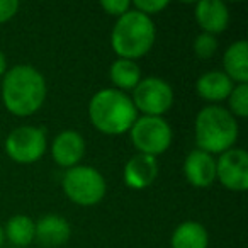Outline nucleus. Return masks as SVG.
I'll list each match as a JSON object with an SVG mask.
<instances>
[{"mask_svg": "<svg viewBox=\"0 0 248 248\" xmlns=\"http://www.w3.org/2000/svg\"><path fill=\"white\" fill-rule=\"evenodd\" d=\"M233 87L234 83L228 78L226 73L219 72V70H211V72L202 73L196 82L197 95L207 102H213V106L228 100Z\"/></svg>", "mask_w": 248, "mask_h": 248, "instance_id": "2eb2a0df", "label": "nucleus"}, {"mask_svg": "<svg viewBox=\"0 0 248 248\" xmlns=\"http://www.w3.org/2000/svg\"><path fill=\"white\" fill-rule=\"evenodd\" d=\"M209 234L204 224L197 221H184L173 230L170 238L172 248H207Z\"/></svg>", "mask_w": 248, "mask_h": 248, "instance_id": "f3484780", "label": "nucleus"}, {"mask_svg": "<svg viewBox=\"0 0 248 248\" xmlns=\"http://www.w3.org/2000/svg\"><path fill=\"white\" fill-rule=\"evenodd\" d=\"M72 226L62 214H45L34 223V240L45 248H60L68 243Z\"/></svg>", "mask_w": 248, "mask_h": 248, "instance_id": "9b49d317", "label": "nucleus"}, {"mask_svg": "<svg viewBox=\"0 0 248 248\" xmlns=\"http://www.w3.org/2000/svg\"><path fill=\"white\" fill-rule=\"evenodd\" d=\"M238 123L230 110L221 106H206L197 112L194 123L197 150L209 155H221L234 148L238 140Z\"/></svg>", "mask_w": 248, "mask_h": 248, "instance_id": "20e7f679", "label": "nucleus"}, {"mask_svg": "<svg viewBox=\"0 0 248 248\" xmlns=\"http://www.w3.org/2000/svg\"><path fill=\"white\" fill-rule=\"evenodd\" d=\"M89 119L97 131L119 136L131 129L138 119V110L131 97L116 89H102L89 102Z\"/></svg>", "mask_w": 248, "mask_h": 248, "instance_id": "f03ea898", "label": "nucleus"}, {"mask_svg": "<svg viewBox=\"0 0 248 248\" xmlns=\"http://www.w3.org/2000/svg\"><path fill=\"white\" fill-rule=\"evenodd\" d=\"M196 21L206 34H219L230 26V9L221 0H201L196 4Z\"/></svg>", "mask_w": 248, "mask_h": 248, "instance_id": "4468645a", "label": "nucleus"}, {"mask_svg": "<svg viewBox=\"0 0 248 248\" xmlns=\"http://www.w3.org/2000/svg\"><path fill=\"white\" fill-rule=\"evenodd\" d=\"M48 93L46 78L36 66L16 65L7 68L2 80V100L12 116L29 117L43 107Z\"/></svg>", "mask_w": 248, "mask_h": 248, "instance_id": "f257e3e1", "label": "nucleus"}, {"mask_svg": "<svg viewBox=\"0 0 248 248\" xmlns=\"http://www.w3.org/2000/svg\"><path fill=\"white\" fill-rule=\"evenodd\" d=\"M62 187L65 196L73 204L82 207H92L99 204L107 192L104 175L89 165H77L66 170L62 180Z\"/></svg>", "mask_w": 248, "mask_h": 248, "instance_id": "39448f33", "label": "nucleus"}, {"mask_svg": "<svg viewBox=\"0 0 248 248\" xmlns=\"http://www.w3.org/2000/svg\"><path fill=\"white\" fill-rule=\"evenodd\" d=\"M223 68L234 85L248 82V45L245 39L228 46L223 55Z\"/></svg>", "mask_w": 248, "mask_h": 248, "instance_id": "dca6fc26", "label": "nucleus"}, {"mask_svg": "<svg viewBox=\"0 0 248 248\" xmlns=\"http://www.w3.org/2000/svg\"><path fill=\"white\" fill-rule=\"evenodd\" d=\"M158 177V162L155 156L143 155V153H136L135 156L126 162L123 170V179L124 184L129 189L141 190L150 187L155 179Z\"/></svg>", "mask_w": 248, "mask_h": 248, "instance_id": "f8f14e48", "label": "nucleus"}, {"mask_svg": "<svg viewBox=\"0 0 248 248\" xmlns=\"http://www.w3.org/2000/svg\"><path fill=\"white\" fill-rule=\"evenodd\" d=\"M100 7L114 17H121L128 11H131V2L129 0H104L100 2Z\"/></svg>", "mask_w": 248, "mask_h": 248, "instance_id": "5701e85b", "label": "nucleus"}, {"mask_svg": "<svg viewBox=\"0 0 248 248\" xmlns=\"http://www.w3.org/2000/svg\"><path fill=\"white\" fill-rule=\"evenodd\" d=\"M228 110L236 119H245L248 116V83H236L228 97Z\"/></svg>", "mask_w": 248, "mask_h": 248, "instance_id": "aec40b11", "label": "nucleus"}, {"mask_svg": "<svg viewBox=\"0 0 248 248\" xmlns=\"http://www.w3.org/2000/svg\"><path fill=\"white\" fill-rule=\"evenodd\" d=\"M131 143L138 153L150 156H158L170 148L173 140V131L163 117L138 116L129 129Z\"/></svg>", "mask_w": 248, "mask_h": 248, "instance_id": "423d86ee", "label": "nucleus"}, {"mask_svg": "<svg viewBox=\"0 0 248 248\" xmlns=\"http://www.w3.org/2000/svg\"><path fill=\"white\" fill-rule=\"evenodd\" d=\"M131 7L135 9V11L152 17V16L160 14L163 9L169 7V2H167V0H136V2L131 4Z\"/></svg>", "mask_w": 248, "mask_h": 248, "instance_id": "4be33fe9", "label": "nucleus"}, {"mask_svg": "<svg viewBox=\"0 0 248 248\" xmlns=\"http://www.w3.org/2000/svg\"><path fill=\"white\" fill-rule=\"evenodd\" d=\"M4 241H5V233H4V226L0 224V248L4 247Z\"/></svg>", "mask_w": 248, "mask_h": 248, "instance_id": "a878e982", "label": "nucleus"}, {"mask_svg": "<svg viewBox=\"0 0 248 248\" xmlns=\"http://www.w3.org/2000/svg\"><path fill=\"white\" fill-rule=\"evenodd\" d=\"M7 72V58H5L4 51L0 49V77H4Z\"/></svg>", "mask_w": 248, "mask_h": 248, "instance_id": "393cba45", "label": "nucleus"}, {"mask_svg": "<svg viewBox=\"0 0 248 248\" xmlns=\"http://www.w3.org/2000/svg\"><path fill=\"white\" fill-rule=\"evenodd\" d=\"M5 240L17 247H28L34 241V221L26 214H14L4 228Z\"/></svg>", "mask_w": 248, "mask_h": 248, "instance_id": "6ab92c4d", "label": "nucleus"}, {"mask_svg": "<svg viewBox=\"0 0 248 248\" xmlns=\"http://www.w3.org/2000/svg\"><path fill=\"white\" fill-rule=\"evenodd\" d=\"M87 143L83 136L75 129H65L58 133L51 143V156L56 165L63 169H73L80 165L85 156Z\"/></svg>", "mask_w": 248, "mask_h": 248, "instance_id": "9d476101", "label": "nucleus"}, {"mask_svg": "<svg viewBox=\"0 0 248 248\" xmlns=\"http://www.w3.org/2000/svg\"><path fill=\"white\" fill-rule=\"evenodd\" d=\"M109 78L110 82L116 85V90L121 92H128V90H135V87L141 80V70H140L138 63L131 62V60H123L117 58L112 62L109 68Z\"/></svg>", "mask_w": 248, "mask_h": 248, "instance_id": "a211bd4d", "label": "nucleus"}, {"mask_svg": "<svg viewBox=\"0 0 248 248\" xmlns=\"http://www.w3.org/2000/svg\"><path fill=\"white\" fill-rule=\"evenodd\" d=\"M184 175L194 187H209L216 180V160L201 150H192L184 160Z\"/></svg>", "mask_w": 248, "mask_h": 248, "instance_id": "ddd939ff", "label": "nucleus"}, {"mask_svg": "<svg viewBox=\"0 0 248 248\" xmlns=\"http://www.w3.org/2000/svg\"><path fill=\"white\" fill-rule=\"evenodd\" d=\"M19 7L21 5L17 0H0V24L11 21L19 12Z\"/></svg>", "mask_w": 248, "mask_h": 248, "instance_id": "b1692460", "label": "nucleus"}, {"mask_svg": "<svg viewBox=\"0 0 248 248\" xmlns=\"http://www.w3.org/2000/svg\"><path fill=\"white\" fill-rule=\"evenodd\" d=\"M156 39V28L152 17L141 12L128 11L117 17L110 32V46L123 60H136L148 55Z\"/></svg>", "mask_w": 248, "mask_h": 248, "instance_id": "7ed1b4c3", "label": "nucleus"}, {"mask_svg": "<svg viewBox=\"0 0 248 248\" xmlns=\"http://www.w3.org/2000/svg\"><path fill=\"white\" fill-rule=\"evenodd\" d=\"M131 100L136 110L143 116L162 117L169 112L173 104V89L165 78L146 77L135 87Z\"/></svg>", "mask_w": 248, "mask_h": 248, "instance_id": "6e6552de", "label": "nucleus"}, {"mask_svg": "<svg viewBox=\"0 0 248 248\" xmlns=\"http://www.w3.org/2000/svg\"><path fill=\"white\" fill-rule=\"evenodd\" d=\"M194 53L197 55V58L201 60H209L214 56V53L217 51V39L213 34H206L201 32L196 39H194Z\"/></svg>", "mask_w": 248, "mask_h": 248, "instance_id": "412c9836", "label": "nucleus"}, {"mask_svg": "<svg viewBox=\"0 0 248 248\" xmlns=\"http://www.w3.org/2000/svg\"><path fill=\"white\" fill-rule=\"evenodd\" d=\"M216 180L233 192L248 189V153L243 148H231L216 160Z\"/></svg>", "mask_w": 248, "mask_h": 248, "instance_id": "1a4fd4ad", "label": "nucleus"}, {"mask_svg": "<svg viewBox=\"0 0 248 248\" xmlns=\"http://www.w3.org/2000/svg\"><path fill=\"white\" fill-rule=\"evenodd\" d=\"M46 146H48L46 131L31 124L14 128L4 141L7 156L19 165H31L39 162L45 156Z\"/></svg>", "mask_w": 248, "mask_h": 248, "instance_id": "0eeeda50", "label": "nucleus"}]
</instances>
